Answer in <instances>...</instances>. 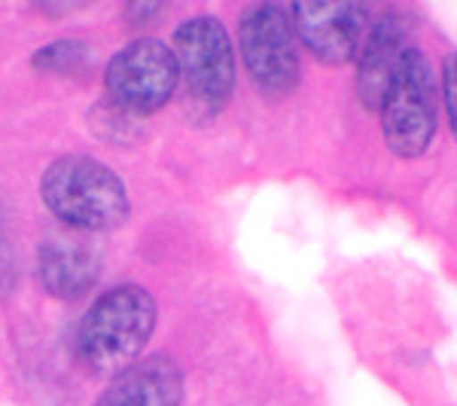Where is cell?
<instances>
[{"instance_id":"6da1fadb","label":"cell","mask_w":457,"mask_h":406,"mask_svg":"<svg viewBox=\"0 0 457 406\" xmlns=\"http://www.w3.org/2000/svg\"><path fill=\"white\" fill-rule=\"evenodd\" d=\"M159 309L141 284H120L88 306L77 327V358L88 373L116 376L135 360L153 339Z\"/></svg>"},{"instance_id":"7a4b0ae2","label":"cell","mask_w":457,"mask_h":406,"mask_svg":"<svg viewBox=\"0 0 457 406\" xmlns=\"http://www.w3.org/2000/svg\"><path fill=\"white\" fill-rule=\"evenodd\" d=\"M40 199L71 230L107 233L129 220L131 199L122 177L88 153H64L40 177Z\"/></svg>"},{"instance_id":"3957f363","label":"cell","mask_w":457,"mask_h":406,"mask_svg":"<svg viewBox=\"0 0 457 406\" xmlns=\"http://www.w3.org/2000/svg\"><path fill=\"white\" fill-rule=\"evenodd\" d=\"M174 55L180 83L195 116L211 120L228 105L235 92V49L226 25L217 16H193L174 31Z\"/></svg>"},{"instance_id":"277c9868","label":"cell","mask_w":457,"mask_h":406,"mask_svg":"<svg viewBox=\"0 0 457 406\" xmlns=\"http://www.w3.org/2000/svg\"><path fill=\"white\" fill-rule=\"evenodd\" d=\"M238 47L247 77L265 98H284L299 86V37L290 6L253 4L241 13Z\"/></svg>"},{"instance_id":"5b68a950","label":"cell","mask_w":457,"mask_h":406,"mask_svg":"<svg viewBox=\"0 0 457 406\" xmlns=\"http://www.w3.org/2000/svg\"><path fill=\"white\" fill-rule=\"evenodd\" d=\"M381 135L390 153L400 159H418L427 153L436 135L439 83L421 49L405 55L400 73L394 77L385 105H381Z\"/></svg>"},{"instance_id":"8992f818","label":"cell","mask_w":457,"mask_h":406,"mask_svg":"<svg viewBox=\"0 0 457 406\" xmlns=\"http://www.w3.org/2000/svg\"><path fill=\"white\" fill-rule=\"evenodd\" d=\"M180 86V64L174 47L141 37L120 49L104 68V92L110 105L131 116H150L174 98Z\"/></svg>"},{"instance_id":"52a82bcc","label":"cell","mask_w":457,"mask_h":406,"mask_svg":"<svg viewBox=\"0 0 457 406\" xmlns=\"http://www.w3.org/2000/svg\"><path fill=\"white\" fill-rule=\"evenodd\" d=\"M302 47L327 68L357 62L370 37V10L360 4H296L290 6Z\"/></svg>"},{"instance_id":"ba28073f","label":"cell","mask_w":457,"mask_h":406,"mask_svg":"<svg viewBox=\"0 0 457 406\" xmlns=\"http://www.w3.org/2000/svg\"><path fill=\"white\" fill-rule=\"evenodd\" d=\"M411 49V25L403 13L390 10L370 28L363 53L357 58V98L370 114H378L385 105L387 89Z\"/></svg>"},{"instance_id":"9c48e42d","label":"cell","mask_w":457,"mask_h":406,"mask_svg":"<svg viewBox=\"0 0 457 406\" xmlns=\"http://www.w3.org/2000/svg\"><path fill=\"white\" fill-rule=\"evenodd\" d=\"M183 385V370L174 358L150 354L116 373L95 406H180Z\"/></svg>"},{"instance_id":"30bf717a","label":"cell","mask_w":457,"mask_h":406,"mask_svg":"<svg viewBox=\"0 0 457 406\" xmlns=\"http://www.w3.org/2000/svg\"><path fill=\"white\" fill-rule=\"evenodd\" d=\"M101 263L95 250L73 239H46L37 248V278L55 300H79L98 284Z\"/></svg>"},{"instance_id":"8fae6325","label":"cell","mask_w":457,"mask_h":406,"mask_svg":"<svg viewBox=\"0 0 457 406\" xmlns=\"http://www.w3.org/2000/svg\"><path fill=\"white\" fill-rule=\"evenodd\" d=\"M31 68L40 73H53V77H73V73L88 68V43L77 37H62L46 47H40L31 55Z\"/></svg>"},{"instance_id":"7c38bea8","label":"cell","mask_w":457,"mask_h":406,"mask_svg":"<svg viewBox=\"0 0 457 406\" xmlns=\"http://www.w3.org/2000/svg\"><path fill=\"white\" fill-rule=\"evenodd\" d=\"M442 101L448 110V123H452V135L457 141V55H445L442 62Z\"/></svg>"},{"instance_id":"4fadbf2b","label":"cell","mask_w":457,"mask_h":406,"mask_svg":"<svg viewBox=\"0 0 457 406\" xmlns=\"http://www.w3.org/2000/svg\"><path fill=\"white\" fill-rule=\"evenodd\" d=\"M165 13V4H129V10H125V19L131 21V25H146V21H153L156 16Z\"/></svg>"}]
</instances>
